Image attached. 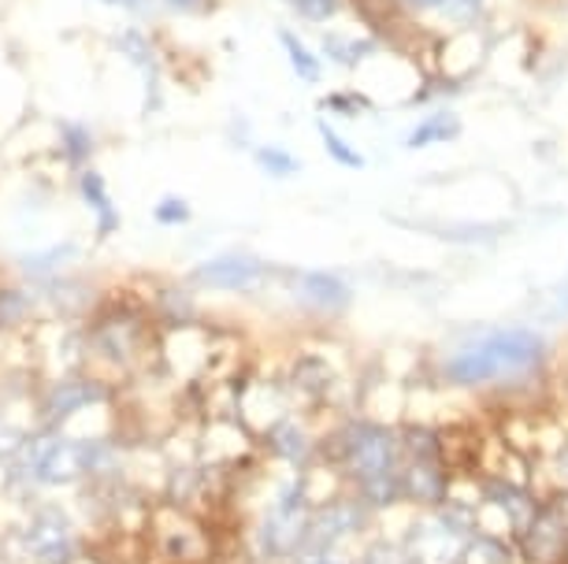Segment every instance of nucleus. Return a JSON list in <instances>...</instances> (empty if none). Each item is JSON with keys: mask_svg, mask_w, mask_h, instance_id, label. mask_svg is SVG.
I'll list each match as a JSON object with an SVG mask.
<instances>
[{"mask_svg": "<svg viewBox=\"0 0 568 564\" xmlns=\"http://www.w3.org/2000/svg\"><path fill=\"white\" fill-rule=\"evenodd\" d=\"M0 564H12V561H8V557H4V553H0Z\"/></svg>", "mask_w": 568, "mask_h": 564, "instance_id": "c756f323", "label": "nucleus"}, {"mask_svg": "<svg viewBox=\"0 0 568 564\" xmlns=\"http://www.w3.org/2000/svg\"><path fill=\"white\" fill-rule=\"evenodd\" d=\"M409 4H416V8H443V4H449V0H409Z\"/></svg>", "mask_w": 568, "mask_h": 564, "instance_id": "cd10ccee", "label": "nucleus"}, {"mask_svg": "<svg viewBox=\"0 0 568 564\" xmlns=\"http://www.w3.org/2000/svg\"><path fill=\"white\" fill-rule=\"evenodd\" d=\"M264 260L250 257V253H223V257H209L201 260L194 271H190V283L201 286V290H250L264 279Z\"/></svg>", "mask_w": 568, "mask_h": 564, "instance_id": "9b49d317", "label": "nucleus"}, {"mask_svg": "<svg viewBox=\"0 0 568 564\" xmlns=\"http://www.w3.org/2000/svg\"><path fill=\"white\" fill-rule=\"evenodd\" d=\"M291 564H353V557H346V553H313V557H297Z\"/></svg>", "mask_w": 568, "mask_h": 564, "instance_id": "a878e982", "label": "nucleus"}, {"mask_svg": "<svg viewBox=\"0 0 568 564\" xmlns=\"http://www.w3.org/2000/svg\"><path fill=\"white\" fill-rule=\"evenodd\" d=\"M256 164H261L267 175H294L297 172V160L291 153H283V148H272V145L256 148Z\"/></svg>", "mask_w": 568, "mask_h": 564, "instance_id": "aec40b11", "label": "nucleus"}, {"mask_svg": "<svg viewBox=\"0 0 568 564\" xmlns=\"http://www.w3.org/2000/svg\"><path fill=\"white\" fill-rule=\"evenodd\" d=\"M297 297H302V305L313 308V312L338 316L349 308L353 290L346 279H338V275H331V271H305V275H297Z\"/></svg>", "mask_w": 568, "mask_h": 564, "instance_id": "4468645a", "label": "nucleus"}, {"mask_svg": "<svg viewBox=\"0 0 568 564\" xmlns=\"http://www.w3.org/2000/svg\"><path fill=\"white\" fill-rule=\"evenodd\" d=\"M27 312H30V301H27L23 290H4V294H0V327H16Z\"/></svg>", "mask_w": 568, "mask_h": 564, "instance_id": "412c9836", "label": "nucleus"}, {"mask_svg": "<svg viewBox=\"0 0 568 564\" xmlns=\"http://www.w3.org/2000/svg\"><path fill=\"white\" fill-rule=\"evenodd\" d=\"M546 338L528 327H501L476 342L454 349L443 360V379L460 390L484 387H517L524 379H535L546 368Z\"/></svg>", "mask_w": 568, "mask_h": 564, "instance_id": "f03ea898", "label": "nucleus"}, {"mask_svg": "<svg viewBox=\"0 0 568 564\" xmlns=\"http://www.w3.org/2000/svg\"><path fill=\"white\" fill-rule=\"evenodd\" d=\"M109 4H115V0H109Z\"/></svg>", "mask_w": 568, "mask_h": 564, "instance_id": "2f4dec72", "label": "nucleus"}, {"mask_svg": "<svg viewBox=\"0 0 568 564\" xmlns=\"http://www.w3.org/2000/svg\"><path fill=\"white\" fill-rule=\"evenodd\" d=\"M79 564H90V557H82V561H79Z\"/></svg>", "mask_w": 568, "mask_h": 564, "instance_id": "7c9ffc66", "label": "nucleus"}, {"mask_svg": "<svg viewBox=\"0 0 568 564\" xmlns=\"http://www.w3.org/2000/svg\"><path fill=\"white\" fill-rule=\"evenodd\" d=\"M297 16L313 19V23H324V19L338 16V0H294Z\"/></svg>", "mask_w": 568, "mask_h": 564, "instance_id": "393cba45", "label": "nucleus"}, {"mask_svg": "<svg viewBox=\"0 0 568 564\" xmlns=\"http://www.w3.org/2000/svg\"><path fill=\"white\" fill-rule=\"evenodd\" d=\"M68 145H71V156H74V160H82L85 153H90V142H85V134H82V131H71V134H68Z\"/></svg>", "mask_w": 568, "mask_h": 564, "instance_id": "bb28decb", "label": "nucleus"}, {"mask_svg": "<svg viewBox=\"0 0 568 564\" xmlns=\"http://www.w3.org/2000/svg\"><path fill=\"white\" fill-rule=\"evenodd\" d=\"M565 564H568V561H565Z\"/></svg>", "mask_w": 568, "mask_h": 564, "instance_id": "473e14b6", "label": "nucleus"}, {"mask_svg": "<svg viewBox=\"0 0 568 564\" xmlns=\"http://www.w3.org/2000/svg\"><path fill=\"white\" fill-rule=\"evenodd\" d=\"M457 134H460V123L454 120V115H449V112H435L432 120H424L413 131L409 148H424V145H432V142H454Z\"/></svg>", "mask_w": 568, "mask_h": 564, "instance_id": "a211bd4d", "label": "nucleus"}, {"mask_svg": "<svg viewBox=\"0 0 568 564\" xmlns=\"http://www.w3.org/2000/svg\"><path fill=\"white\" fill-rule=\"evenodd\" d=\"M471 531V513L454 502L435 509H413V520L402 531L413 564H457L460 546Z\"/></svg>", "mask_w": 568, "mask_h": 564, "instance_id": "39448f33", "label": "nucleus"}, {"mask_svg": "<svg viewBox=\"0 0 568 564\" xmlns=\"http://www.w3.org/2000/svg\"><path fill=\"white\" fill-rule=\"evenodd\" d=\"M353 564H413V557H409V550H405L402 535L372 527L368 535L361 539L357 553H353Z\"/></svg>", "mask_w": 568, "mask_h": 564, "instance_id": "2eb2a0df", "label": "nucleus"}, {"mask_svg": "<svg viewBox=\"0 0 568 564\" xmlns=\"http://www.w3.org/2000/svg\"><path fill=\"white\" fill-rule=\"evenodd\" d=\"M320 457L338 468L346 491L372 509L375 516L402 505V434L398 423H379L368 417H349L338 428L320 434Z\"/></svg>", "mask_w": 568, "mask_h": 564, "instance_id": "f257e3e1", "label": "nucleus"}, {"mask_svg": "<svg viewBox=\"0 0 568 564\" xmlns=\"http://www.w3.org/2000/svg\"><path fill=\"white\" fill-rule=\"evenodd\" d=\"M283 49H286V57L294 60L297 74H302L305 82H316V79H320V63H316V57L302 45V41H297V38L291 34V30L283 34Z\"/></svg>", "mask_w": 568, "mask_h": 564, "instance_id": "6ab92c4d", "label": "nucleus"}, {"mask_svg": "<svg viewBox=\"0 0 568 564\" xmlns=\"http://www.w3.org/2000/svg\"><path fill=\"white\" fill-rule=\"evenodd\" d=\"M375 527V513L364 502H357L349 491H342L327 502L313 505L305 527L302 557L313 553H342L349 546H361V539Z\"/></svg>", "mask_w": 568, "mask_h": 564, "instance_id": "0eeeda50", "label": "nucleus"}, {"mask_svg": "<svg viewBox=\"0 0 568 564\" xmlns=\"http://www.w3.org/2000/svg\"><path fill=\"white\" fill-rule=\"evenodd\" d=\"M109 406H112L109 382L98 376H79V371H71V376L49 382V387L38 393L34 420H38V428L74 434L79 420H85L90 412H104Z\"/></svg>", "mask_w": 568, "mask_h": 564, "instance_id": "423d86ee", "label": "nucleus"}, {"mask_svg": "<svg viewBox=\"0 0 568 564\" xmlns=\"http://www.w3.org/2000/svg\"><path fill=\"white\" fill-rule=\"evenodd\" d=\"M457 564H524L513 542L490 539L484 531H468L465 546H460Z\"/></svg>", "mask_w": 568, "mask_h": 564, "instance_id": "dca6fc26", "label": "nucleus"}, {"mask_svg": "<svg viewBox=\"0 0 568 564\" xmlns=\"http://www.w3.org/2000/svg\"><path fill=\"white\" fill-rule=\"evenodd\" d=\"M320 134H324V145H327L331 160H338V164H346V167H364V160H361L357 148H349L335 131H331V126H320Z\"/></svg>", "mask_w": 568, "mask_h": 564, "instance_id": "5701e85b", "label": "nucleus"}, {"mask_svg": "<svg viewBox=\"0 0 568 564\" xmlns=\"http://www.w3.org/2000/svg\"><path fill=\"white\" fill-rule=\"evenodd\" d=\"M561 393H565V406H568V376H565V382H561Z\"/></svg>", "mask_w": 568, "mask_h": 564, "instance_id": "c85d7f7f", "label": "nucleus"}, {"mask_svg": "<svg viewBox=\"0 0 568 564\" xmlns=\"http://www.w3.org/2000/svg\"><path fill=\"white\" fill-rule=\"evenodd\" d=\"M153 531H156V546L171 564H205L212 557V542L209 531L201 524V516L182 513V509H171L168 513L153 516Z\"/></svg>", "mask_w": 568, "mask_h": 564, "instance_id": "6e6552de", "label": "nucleus"}, {"mask_svg": "<svg viewBox=\"0 0 568 564\" xmlns=\"http://www.w3.org/2000/svg\"><path fill=\"white\" fill-rule=\"evenodd\" d=\"M153 219L164 223V227H182V223H190V205L182 197H164L153 208Z\"/></svg>", "mask_w": 568, "mask_h": 564, "instance_id": "4be33fe9", "label": "nucleus"}, {"mask_svg": "<svg viewBox=\"0 0 568 564\" xmlns=\"http://www.w3.org/2000/svg\"><path fill=\"white\" fill-rule=\"evenodd\" d=\"M4 550H12L4 553L12 564H79L82 557H90L79 516L52 498L27 502V513L19 516Z\"/></svg>", "mask_w": 568, "mask_h": 564, "instance_id": "7ed1b4c3", "label": "nucleus"}, {"mask_svg": "<svg viewBox=\"0 0 568 564\" xmlns=\"http://www.w3.org/2000/svg\"><path fill=\"white\" fill-rule=\"evenodd\" d=\"M256 450H261L267 461H275L278 468H294V472H302L305 464L316 461L320 434L308 431V423L297 417V412H286L275 428H267L261 439H256Z\"/></svg>", "mask_w": 568, "mask_h": 564, "instance_id": "1a4fd4ad", "label": "nucleus"}, {"mask_svg": "<svg viewBox=\"0 0 568 564\" xmlns=\"http://www.w3.org/2000/svg\"><path fill=\"white\" fill-rule=\"evenodd\" d=\"M27 428H19V423H12L0 412V464H12V457L19 450V442H23Z\"/></svg>", "mask_w": 568, "mask_h": 564, "instance_id": "b1692460", "label": "nucleus"}, {"mask_svg": "<svg viewBox=\"0 0 568 564\" xmlns=\"http://www.w3.org/2000/svg\"><path fill=\"white\" fill-rule=\"evenodd\" d=\"M449 479H454V472H449L443 461H402V472H398L402 505H409V509L443 505L449 494Z\"/></svg>", "mask_w": 568, "mask_h": 564, "instance_id": "f8f14e48", "label": "nucleus"}, {"mask_svg": "<svg viewBox=\"0 0 568 564\" xmlns=\"http://www.w3.org/2000/svg\"><path fill=\"white\" fill-rule=\"evenodd\" d=\"M79 194H82L85 205L93 208V216H98L101 234H112L115 227H120V212H115L112 197H109V186H104V178L98 172H85L79 178Z\"/></svg>", "mask_w": 568, "mask_h": 564, "instance_id": "f3484780", "label": "nucleus"}, {"mask_svg": "<svg viewBox=\"0 0 568 564\" xmlns=\"http://www.w3.org/2000/svg\"><path fill=\"white\" fill-rule=\"evenodd\" d=\"M524 564H565L568 561V527L542 502V513L517 542Z\"/></svg>", "mask_w": 568, "mask_h": 564, "instance_id": "ddd939ff", "label": "nucleus"}, {"mask_svg": "<svg viewBox=\"0 0 568 564\" xmlns=\"http://www.w3.org/2000/svg\"><path fill=\"white\" fill-rule=\"evenodd\" d=\"M90 357L98 360L101 368H112V371H126L134 365L138 349H142V331L131 316H104L98 327L90 331Z\"/></svg>", "mask_w": 568, "mask_h": 564, "instance_id": "9d476101", "label": "nucleus"}, {"mask_svg": "<svg viewBox=\"0 0 568 564\" xmlns=\"http://www.w3.org/2000/svg\"><path fill=\"white\" fill-rule=\"evenodd\" d=\"M308 513H313V502L305 494L302 472L283 468V475H278V483L272 486V494H267V502L261 505L253 524L256 557L267 564H291L302 557Z\"/></svg>", "mask_w": 568, "mask_h": 564, "instance_id": "20e7f679", "label": "nucleus"}]
</instances>
